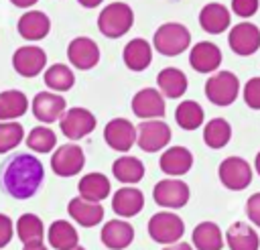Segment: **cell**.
Here are the masks:
<instances>
[{
    "label": "cell",
    "instance_id": "obj_29",
    "mask_svg": "<svg viewBox=\"0 0 260 250\" xmlns=\"http://www.w3.org/2000/svg\"><path fill=\"white\" fill-rule=\"evenodd\" d=\"M191 240L197 250H221L223 248V234L215 222L197 224L191 234Z\"/></svg>",
    "mask_w": 260,
    "mask_h": 250
},
{
    "label": "cell",
    "instance_id": "obj_5",
    "mask_svg": "<svg viewBox=\"0 0 260 250\" xmlns=\"http://www.w3.org/2000/svg\"><path fill=\"white\" fill-rule=\"evenodd\" d=\"M148 236L156 244H177L185 234V224L177 213L171 211H158L148 220Z\"/></svg>",
    "mask_w": 260,
    "mask_h": 250
},
{
    "label": "cell",
    "instance_id": "obj_23",
    "mask_svg": "<svg viewBox=\"0 0 260 250\" xmlns=\"http://www.w3.org/2000/svg\"><path fill=\"white\" fill-rule=\"evenodd\" d=\"M122 59L130 71H144L152 61V47L142 37L130 39L122 51Z\"/></svg>",
    "mask_w": 260,
    "mask_h": 250
},
{
    "label": "cell",
    "instance_id": "obj_33",
    "mask_svg": "<svg viewBox=\"0 0 260 250\" xmlns=\"http://www.w3.org/2000/svg\"><path fill=\"white\" fill-rule=\"evenodd\" d=\"M230 140H232V126H230V122L225 118H211L203 126V142L209 148L219 150Z\"/></svg>",
    "mask_w": 260,
    "mask_h": 250
},
{
    "label": "cell",
    "instance_id": "obj_40",
    "mask_svg": "<svg viewBox=\"0 0 260 250\" xmlns=\"http://www.w3.org/2000/svg\"><path fill=\"white\" fill-rule=\"evenodd\" d=\"M246 215H248V220L256 228H260V191L252 193L248 197V201H246Z\"/></svg>",
    "mask_w": 260,
    "mask_h": 250
},
{
    "label": "cell",
    "instance_id": "obj_7",
    "mask_svg": "<svg viewBox=\"0 0 260 250\" xmlns=\"http://www.w3.org/2000/svg\"><path fill=\"white\" fill-rule=\"evenodd\" d=\"M171 128L165 120H142L136 126V144L144 152H158L171 142Z\"/></svg>",
    "mask_w": 260,
    "mask_h": 250
},
{
    "label": "cell",
    "instance_id": "obj_41",
    "mask_svg": "<svg viewBox=\"0 0 260 250\" xmlns=\"http://www.w3.org/2000/svg\"><path fill=\"white\" fill-rule=\"evenodd\" d=\"M14 236V224L6 213H0V248L8 246Z\"/></svg>",
    "mask_w": 260,
    "mask_h": 250
},
{
    "label": "cell",
    "instance_id": "obj_35",
    "mask_svg": "<svg viewBox=\"0 0 260 250\" xmlns=\"http://www.w3.org/2000/svg\"><path fill=\"white\" fill-rule=\"evenodd\" d=\"M203 118H205V112L201 104H197L195 100H183L175 110V122L183 130H197L203 124Z\"/></svg>",
    "mask_w": 260,
    "mask_h": 250
},
{
    "label": "cell",
    "instance_id": "obj_22",
    "mask_svg": "<svg viewBox=\"0 0 260 250\" xmlns=\"http://www.w3.org/2000/svg\"><path fill=\"white\" fill-rule=\"evenodd\" d=\"M18 35L26 41H41L49 35L51 30V20L45 12L41 10H28L18 18Z\"/></svg>",
    "mask_w": 260,
    "mask_h": 250
},
{
    "label": "cell",
    "instance_id": "obj_31",
    "mask_svg": "<svg viewBox=\"0 0 260 250\" xmlns=\"http://www.w3.org/2000/svg\"><path fill=\"white\" fill-rule=\"evenodd\" d=\"M16 236L18 240L28 246V244H43L45 238V226L43 220L35 213H22L16 220Z\"/></svg>",
    "mask_w": 260,
    "mask_h": 250
},
{
    "label": "cell",
    "instance_id": "obj_20",
    "mask_svg": "<svg viewBox=\"0 0 260 250\" xmlns=\"http://www.w3.org/2000/svg\"><path fill=\"white\" fill-rule=\"evenodd\" d=\"M100 238H102L106 248H110V250H124L134 240V228L126 220H110V222L104 224Z\"/></svg>",
    "mask_w": 260,
    "mask_h": 250
},
{
    "label": "cell",
    "instance_id": "obj_27",
    "mask_svg": "<svg viewBox=\"0 0 260 250\" xmlns=\"http://www.w3.org/2000/svg\"><path fill=\"white\" fill-rule=\"evenodd\" d=\"M77 191H79V197L93 201V203H100L102 199H106L110 195L112 185L104 173H87L77 183Z\"/></svg>",
    "mask_w": 260,
    "mask_h": 250
},
{
    "label": "cell",
    "instance_id": "obj_25",
    "mask_svg": "<svg viewBox=\"0 0 260 250\" xmlns=\"http://www.w3.org/2000/svg\"><path fill=\"white\" fill-rule=\"evenodd\" d=\"M225 242L230 250H258L260 236L246 222H234L225 232Z\"/></svg>",
    "mask_w": 260,
    "mask_h": 250
},
{
    "label": "cell",
    "instance_id": "obj_16",
    "mask_svg": "<svg viewBox=\"0 0 260 250\" xmlns=\"http://www.w3.org/2000/svg\"><path fill=\"white\" fill-rule=\"evenodd\" d=\"M32 114L43 124H53L65 114V98L55 91H39L32 100Z\"/></svg>",
    "mask_w": 260,
    "mask_h": 250
},
{
    "label": "cell",
    "instance_id": "obj_26",
    "mask_svg": "<svg viewBox=\"0 0 260 250\" xmlns=\"http://www.w3.org/2000/svg\"><path fill=\"white\" fill-rule=\"evenodd\" d=\"M156 85H158V91L162 93V98L177 100V98H181L187 91L189 81H187V75L181 69H177V67H165L156 75Z\"/></svg>",
    "mask_w": 260,
    "mask_h": 250
},
{
    "label": "cell",
    "instance_id": "obj_15",
    "mask_svg": "<svg viewBox=\"0 0 260 250\" xmlns=\"http://www.w3.org/2000/svg\"><path fill=\"white\" fill-rule=\"evenodd\" d=\"M104 140L110 148L126 152L136 142V126L126 118H114L104 128Z\"/></svg>",
    "mask_w": 260,
    "mask_h": 250
},
{
    "label": "cell",
    "instance_id": "obj_30",
    "mask_svg": "<svg viewBox=\"0 0 260 250\" xmlns=\"http://www.w3.org/2000/svg\"><path fill=\"white\" fill-rule=\"evenodd\" d=\"M112 173H114V177H116L120 183H124V185H134V183H138V181L144 177V165H142L140 159L130 157V154H124V157H120V159L114 161Z\"/></svg>",
    "mask_w": 260,
    "mask_h": 250
},
{
    "label": "cell",
    "instance_id": "obj_2",
    "mask_svg": "<svg viewBox=\"0 0 260 250\" xmlns=\"http://www.w3.org/2000/svg\"><path fill=\"white\" fill-rule=\"evenodd\" d=\"M191 45V33L181 22H162L152 37V47L165 57H177Z\"/></svg>",
    "mask_w": 260,
    "mask_h": 250
},
{
    "label": "cell",
    "instance_id": "obj_13",
    "mask_svg": "<svg viewBox=\"0 0 260 250\" xmlns=\"http://www.w3.org/2000/svg\"><path fill=\"white\" fill-rule=\"evenodd\" d=\"M45 65H47V53L41 47L24 45V47H18L12 53V67L22 77L39 75L45 69Z\"/></svg>",
    "mask_w": 260,
    "mask_h": 250
},
{
    "label": "cell",
    "instance_id": "obj_32",
    "mask_svg": "<svg viewBox=\"0 0 260 250\" xmlns=\"http://www.w3.org/2000/svg\"><path fill=\"white\" fill-rule=\"evenodd\" d=\"M49 244L57 250H73L79 246L77 230L65 220H55L49 226Z\"/></svg>",
    "mask_w": 260,
    "mask_h": 250
},
{
    "label": "cell",
    "instance_id": "obj_46",
    "mask_svg": "<svg viewBox=\"0 0 260 250\" xmlns=\"http://www.w3.org/2000/svg\"><path fill=\"white\" fill-rule=\"evenodd\" d=\"M254 169H256V173L260 175V150H258V154H256V159H254Z\"/></svg>",
    "mask_w": 260,
    "mask_h": 250
},
{
    "label": "cell",
    "instance_id": "obj_17",
    "mask_svg": "<svg viewBox=\"0 0 260 250\" xmlns=\"http://www.w3.org/2000/svg\"><path fill=\"white\" fill-rule=\"evenodd\" d=\"M221 63V51L211 41H199L189 51V65L197 73H213Z\"/></svg>",
    "mask_w": 260,
    "mask_h": 250
},
{
    "label": "cell",
    "instance_id": "obj_24",
    "mask_svg": "<svg viewBox=\"0 0 260 250\" xmlns=\"http://www.w3.org/2000/svg\"><path fill=\"white\" fill-rule=\"evenodd\" d=\"M67 211H69L71 220L83 228H93L104 220L102 203H93V201H87L83 197H73L67 203Z\"/></svg>",
    "mask_w": 260,
    "mask_h": 250
},
{
    "label": "cell",
    "instance_id": "obj_34",
    "mask_svg": "<svg viewBox=\"0 0 260 250\" xmlns=\"http://www.w3.org/2000/svg\"><path fill=\"white\" fill-rule=\"evenodd\" d=\"M43 81L49 87V91H55L57 93V91L71 89L73 83H75V75H73V71L65 63H55V65H51V67L45 69Z\"/></svg>",
    "mask_w": 260,
    "mask_h": 250
},
{
    "label": "cell",
    "instance_id": "obj_6",
    "mask_svg": "<svg viewBox=\"0 0 260 250\" xmlns=\"http://www.w3.org/2000/svg\"><path fill=\"white\" fill-rule=\"evenodd\" d=\"M217 177L221 185L230 191H242L252 183V167L242 157H225L217 167Z\"/></svg>",
    "mask_w": 260,
    "mask_h": 250
},
{
    "label": "cell",
    "instance_id": "obj_38",
    "mask_svg": "<svg viewBox=\"0 0 260 250\" xmlns=\"http://www.w3.org/2000/svg\"><path fill=\"white\" fill-rule=\"evenodd\" d=\"M242 96H244V102H246L248 108H252V110H260V77H252V79H248L246 85H244Z\"/></svg>",
    "mask_w": 260,
    "mask_h": 250
},
{
    "label": "cell",
    "instance_id": "obj_47",
    "mask_svg": "<svg viewBox=\"0 0 260 250\" xmlns=\"http://www.w3.org/2000/svg\"><path fill=\"white\" fill-rule=\"evenodd\" d=\"M73 250H85V248H83V246H75Z\"/></svg>",
    "mask_w": 260,
    "mask_h": 250
},
{
    "label": "cell",
    "instance_id": "obj_12",
    "mask_svg": "<svg viewBox=\"0 0 260 250\" xmlns=\"http://www.w3.org/2000/svg\"><path fill=\"white\" fill-rule=\"evenodd\" d=\"M165 98L154 87H142L132 98V112L142 120H160L165 116Z\"/></svg>",
    "mask_w": 260,
    "mask_h": 250
},
{
    "label": "cell",
    "instance_id": "obj_28",
    "mask_svg": "<svg viewBox=\"0 0 260 250\" xmlns=\"http://www.w3.org/2000/svg\"><path fill=\"white\" fill-rule=\"evenodd\" d=\"M28 110V98L20 89L0 91V122H14Z\"/></svg>",
    "mask_w": 260,
    "mask_h": 250
},
{
    "label": "cell",
    "instance_id": "obj_43",
    "mask_svg": "<svg viewBox=\"0 0 260 250\" xmlns=\"http://www.w3.org/2000/svg\"><path fill=\"white\" fill-rule=\"evenodd\" d=\"M10 2H12L16 8H30V6L37 4L39 0H10Z\"/></svg>",
    "mask_w": 260,
    "mask_h": 250
},
{
    "label": "cell",
    "instance_id": "obj_14",
    "mask_svg": "<svg viewBox=\"0 0 260 250\" xmlns=\"http://www.w3.org/2000/svg\"><path fill=\"white\" fill-rule=\"evenodd\" d=\"M67 59L73 67H77L81 71L93 69L100 61V47L89 37H75L67 45Z\"/></svg>",
    "mask_w": 260,
    "mask_h": 250
},
{
    "label": "cell",
    "instance_id": "obj_4",
    "mask_svg": "<svg viewBox=\"0 0 260 250\" xmlns=\"http://www.w3.org/2000/svg\"><path fill=\"white\" fill-rule=\"evenodd\" d=\"M240 93V79L232 71H215L205 81V98L215 106H232Z\"/></svg>",
    "mask_w": 260,
    "mask_h": 250
},
{
    "label": "cell",
    "instance_id": "obj_45",
    "mask_svg": "<svg viewBox=\"0 0 260 250\" xmlns=\"http://www.w3.org/2000/svg\"><path fill=\"white\" fill-rule=\"evenodd\" d=\"M22 250H47V246H43V244H28Z\"/></svg>",
    "mask_w": 260,
    "mask_h": 250
},
{
    "label": "cell",
    "instance_id": "obj_19",
    "mask_svg": "<svg viewBox=\"0 0 260 250\" xmlns=\"http://www.w3.org/2000/svg\"><path fill=\"white\" fill-rule=\"evenodd\" d=\"M142 207H144V195L140 189L126 185V187H120L118 191H114L112 209L120 217H134L142 211Z\"/></svg>",
    "mask_w": 260,
    "mask_h": 250
},
{
    "label": "cell",
    "instance_id": "obj_3",
    "mask_svg": "<svg viewBox=\"0 0 260 250\" xmlns=\"http://www.w3.org/2000/svg\"><path fill=\"white\" fill-rule=\"evenodd\" d=\"M134 24V12L126 2H112L108 4L98 16V28L108 39L124 37Z\"/></svg>",
    "mask_w": 260,
    "mask_h": 250
},
{
    "label": "cell",
    "instance_id": "obj_42",
    "mask_svg": "<svg viewBox=\"0 0 260 250\" xmlns=\"http://www.w3.org/2000/svg\"><path fill=\"white\" fill-rule=\"evenodd\" d=\"M162 250H193V246H191V244H187V242H177V244L165 246Z\"/></svg>",
    "mask_w": 260,
    "mask_h": 250
},
{
    "label": "cell",
    "instance_id": "obj_11",
    "mask_svg": "<svg viewBox=\"0 0 260 250\" xmlns=\"http://www.w3.org/2000/svg\"><path fill=\"white\" fill-rule=\"evenodd\" d=\"M230 49L240 57H250L260 49V28L252 22H238L228 35Z\"/></svg>",
    "mask_w": 260,
    "mask_h": 250
},
{
    "label": "cell",
    "instance_id": "obj_39",
    "mask_svg": "<svg viewBox=\"0 0 260 250\" xmlns=\"http://www.w3.org/2000/svg\"><path fill=\"white\" fill-rule=\"evenodd\" d=\"M260 8V0H232V10L234 14L242 16V18H250L258 12Z\"/></svg>",
    "mask_w": 260,
    "mask_h": 250
},
{
    "label": "cell",
    "instance_id": "obj_10",
    "mask_svg": "<svg viewBox=\"0 0 260 250\" xmlns=\"http://www.w3.org/2000/svg\"><path fill=\"white\" fill-rule=\"evenodd\" d=\"M85 165V154L77 144H63L51 157V169L59 177H75Z\"/></svg>",
    "mask_w": 260,
    "mask_h": 250
},
{
    "label": "cell",
    "instance_id": "obj_1",
    "mask_svg": "<svg viewBox=\"0 0 260 250\" xmlns=\"http://www.w3.org/2000/svg\"><path fill=\"white\" fill-rule=\"evenodd\" d=\"M45 179L43 163L30 152H16L0 167V187L14 199L32 197Z\"/></svg>",
    "mask_w": 260,
    "mask_h": 250
},
{
    "label": "cell",
    "instance_id": "obj_44",
    "mask_svg": "<svg viewBox=\"0 0 260 250\" xmlns=\"http://www.w3.org/2000/svg\"><path fill=\"white\" fill-rule=\"evenodd\" d=\"M77 2H79L83 8H95V6H98V4H102L104 0H77Z\"/></svg>",
    "mask_w": 260,
    "mask_h": 250
},
{
    "label": "cell",
    "instance_id": "obj_18",
    "mask_svg": "<svg viewBox=\"0 0 260 250\" xmlns=\"http://www.w3.org/2000/svg\"><path fill=\"white\" fill-rule=\"evenodd\" d=\"M158 167L169 177H181V175H185V173L191 171V167H193V154L185 146H171V148H167L160 154Z\"/></svg>",
    "mask_w": 260,
    "mask_h": 250
},
{
    "label": "cell",
    "instance_id": "obj_37",
    "mask_svg": "<svg viewBox=\"0 0 260 250\" xmlns=\"http://www.w3.org/2000/svg\"><path fill=\"white\" fill-rule=\"evenodd\" d=\"M24 138V128L14 122H0V154L16 148Z\"/></svg>",
    "mask_w": 260,
    "mask_h": 250
},
{
    "label": "cell",
    "instance_id": "obj_36",
    "mask_svg": "<svg viewBox=\"0 0 260 250\" xmlns=\"http://www.w3.org/2000/svg\"><path fill=\"white\" fill-rule=\"evenodd\" d=\"M57 144V134L49 128V126H35L28 134H26V146L32 150V152H49L53 150Z\"/></svg>",
    "mask_w": 260,
    "mask_h": 250
},
{
    "label": "cell",
    "instance_id": "obj_8",
    "mask_svg": "<svg viewBox=\"0 0 260 250\" xmlns=\"http://www.w3.org/2000/svg\"><path fill=\"white\" fill-rule=\"evenodd\" d=\"M189 195H191L189 185L181 179H175V177L158 181L152 189L154 203L160 207H167V209H179V207L187 205Z\"/></svg>",
    "mask_w": 260,
    "mask_h": 250
},
{
    "label": "cell",
    "instance_id": "obj_21",
    "mask_svg": "<svg viewBox=\"0 0 260 250\" xmlns=\"http://www.w3.org/2000/svg\"><path fill=\"white\" fill-rule=\"evenodd\" d=\"M199 24L209 35H219L230 28L232 14L230 10L219 2H209L199 10Z\"/></svg>",
    "mask_w": 260,
    "mask_h": 250
},
{
    "label": "cell",
    "instance_id": "obj_9",
    "mask_svg": "<svg viewBox=\"0 0 260 250\" xmlns=\"http://www.w3.org/2000/svg\"><path fill=\"white\" fill-rule=\"evenodd\" d=\"M59 128L69 140H79V138H85L89 132H93L95 116L87 108L75 106V108L65 110V114L59 120Z\"/></svg>",
    "mask_w": 260,
    "mask_h": 250
}]
</instances>
